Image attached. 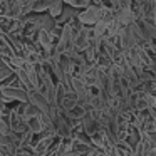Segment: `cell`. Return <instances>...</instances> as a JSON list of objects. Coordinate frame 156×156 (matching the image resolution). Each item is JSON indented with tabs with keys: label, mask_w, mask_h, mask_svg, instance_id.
Returning a JSON list of instances; mask_svg holds the SVG:
<instances>
[{
	"label": "cell",
	"mask_w": 156,
	"mask_h": 156,
	"mask_svg": "<svg viewBox=\"0 0 156 156\" xmlns=\"http://www.w3.org/2000/svg\"><path fill=\"white\" fill-rule=\"evenodd\" d=\"M25 122H27V129H29L30 133H41L42 129L45 128V122L42 121L41 112H39L37 116H34V118H29Z\"/></svg>",
	"instance_id": "5"
},
{
	"label": "cell",
	"mask_w": 156,
	"mask_h": 156,
	"mask_svg": "<svg viewBox=\"0 0 156 156\" xmlns=\"http://www.w3.org/2000/svg\"><path fill=\"white\" fill-rule=\"evenodd\" d=\"M0 133H4V134L10 133V124H9L7 116H0Z\"/></svg>",
	"instance_id": "10"
},
{
	"label": "cell",
	"mask_w": 156,
	"mask_h": 156,
	"mask_svg": "<svg viewBox=\"0 0 156 156\" xmlns=\"http://www.w3.org/2000/svg\"><path fill=\"white\" fill-rule=\"evenodd\" d=\"M0 99H4L7 104L12 102H27V91L24 87L0 84Z\"/></svg>",
	"instance_id": "2"
},
{
	"label": "cell",
	"mask_w": 156,
	"mask_h": 156,
	"mask_svg": "<svg viewBox=\"0 0 156 156\" xmlns=\"http://www.w3.org/2000/svg\"><path fill=\"white\" fill-rule=\"evenodd\" d=\"M64 9V0H49V7H47V14L51 17H59V14Z\"/></svg>",
	"instance_id": "6"
},
{
	"label": "cell",
	"mask_w": 156,
	"mask_h": 156,
	"mask_svg": "<svg viewBox=\"0 0 156 156\" xmlns=\"http://www.w3.org/2000/svg\"><path fill=\"white\" fill-rule=\"evenodd\" d=\"M114 149L118 153V156H134L133 148H129L124 141H116L114 143Z\"/></svg>",
	"instance_id": "8"
},
{
	"label": "cell",
	"mask_w": 156,
	"mask_h": 156,
	"mask_svg": "<svg viewBox=\"0 0 156 156\" xmlns=\"http://www.w3.org/2000/svg\"><path fill=\"white\" fill-rule=\"evenodd\" d=\"M114 19L122 25V27H128L129 24H133V22L136 20V15H134V12H133L131 5H124V7H118L114 10Z\"/></svg>",
	"instance_id": "3"
},
{
	"label": "cell",
	"mask_w": 156,
	"mask_h": 156,
	"mask_svg": "<svg viewBox=\"0 0 156 156\" xmlns=\"http://www.w3.org/2000/svg\"><path fill=\"white\" fill-rule=\"evenodd\" d=\"M92 148V144H84V143H79L76 139H72V144H71V153L72 156H77V154H86L89 153Z\"/></svg>",
	"instance_id": "7"
},
{
	"label": "cell",
	"mask_w": 156,
	"mask_h": 156,
	"mask_svg": "<svg viewBox=\"0 0 156 156\" xmlns=\"http://www.w3.org/2000/svg\"><path fill=\"white\" fill-rule=\"evenodd\" d=\"M9 143H12V139H10V133H9V134H4V133H0V146H5V144H9Z\"/></svg>",
	"instance_id": "12"
},
{
	"label": "cell",
	"mask_w": 156,
	"mask_h": 156,
	"mask_svg": "<svg viewBox=\"0 0 156 156\" xmlns=\"http://www.w3.org/2000/svg\"><path fill=\"white\" fill-rule=\"evenodd\" d=\"M64 112H66V116H67L69 119H72V121H81V118L87 112V109H86L84 106H81V104L76 102L72 108H69L67 111H64Z\"/></svg>",
	"instance_id": "4"
},
{
	"label": "cell",
	"mask_w": 156,
	"mask_h": 156,
	"mask_svg": "<svg viewBox=\"0 0 156 156\" xmlns=\"http://www.w3.org/2000/svg\"><path fill=\"white\" fill-rule=\"evenodd\" d=\"M106 9H108V5H87L86 9H82V10L77 12V20L81 25H87V27H91V25H94L96 22L99 20V19H102V15L106 14Z\"/></svg>",
	"instance_id": "1"
},
{
	"label": "cell",
	"mask_w": 156,
	"mask_h": 156,
	"mask_svg": "<svg viewBox=\"0 0 156 156\" xmlns=\"http://www.w3.org/2000/svg\"><path fill=\"white\" fill-rule=\"evenodd\" d=\"M143 99L146 101V104H148V108H154L156 106V96L151 94V92H141Z\"/></svg>",
	"instance_id": "11"
},
{
	"label": "cell",
	"mask_w": 156,
	"mask_h": 156,
	"mask_svg": "<svg viewBox=\"0 0 156 156\" xmlns=\"http://www.w3.org/2000/svg\"><path fill=\"white\" fill-rule=\"evenodd\" d=\"M47 7H49V0H34L30 12L32 14H44V12H47Z\"/></svg>",
	"instance_id": "9"
}]
</instances>
